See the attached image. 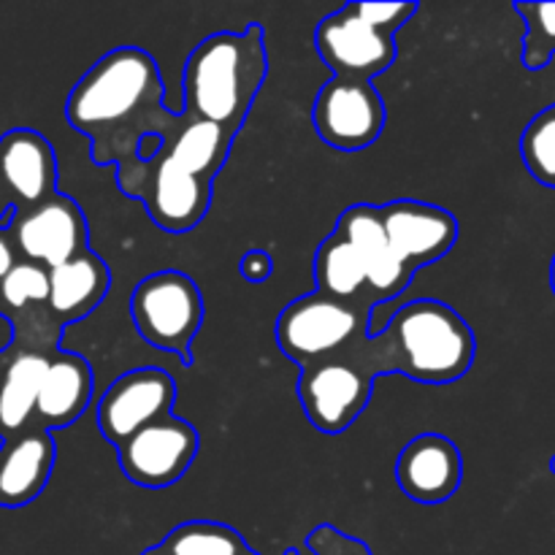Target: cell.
Instances as JSON below:
<instances>
[{
  "instance_id": "836d02e7",
  "label": "cell",
  "mask_w": 555,
  "mask_h": 555,
  "mask_svg": "<svg viewBox=\"0 0 555 555\" xmlns=\"http://www.w3.org/2000/svg\"><path fill=\"white\" fill-rule=\"evenodd\" d=\"M551 469L555 472V455H553V461H551Z\"/></svg>"
},
{
  "instance_id": "603a6c76",
  "label": "cell",
  "mask_w": 555,
  "mask_h": 555,
  "mask_svg": "<svg viewBox=\"0 0 555 555\" xmlns=\"http://www.w3.org/2000/svg\"><path fill=\"white\" fill-rule=\"evenodd\" d=\"M314 282L325 296L341 298V301H363L374 307L369 298L366 269H363L361 255L339 233H331L314 253Z\"/></svg>"
},
{
  "instance_id": "7402d4cb",
  "label": "cell",
  "mask_w": 555,
  "mask_h": 555,
  "mask_svg": "<svg viewBox=\"0 0 555 555\" xmlns=\"http://www.w3.org/2000/svg\"><path fill=\"white\" fill-rule=\"evenodd\" d=\"M233 139L236 135L228 133L220 125L206 122V119L193 117V114H184L182 130L177 135H171L166 144H160L157 152L171 157L179 168H184L193 177L215 182L217 173L225 166Z\"/></svg>"
},
{
  "instance_id": "83f0119b",
  "label": "cell",
  "mask_w": 555,
  "mask_h": 555,
  "mask_svg": "<svg viewBox=\"0 0 555 555\" xmlns=\"http://www.w3.org/2000/svg\"><path fill=\"white\" fill-rule=\"evenodd\" d=\"M274 271V263H271V255L263 253V249H249V253L242 255L238 260V274L249 282V285H263L266 280Z\"/></svg>"
},
{
  "instance_id": "cb8c5ba5",
  "label": "cell",
  "mask_w": 555,
  "mask_h": 555,
  "mask_svg": "<svg viewBox=\"0 0 555 555\" xmlns=\"http://www.w3.org/2000/svg\"><path fill=\"white\" fill-rule=\"evenodd\" d=\"M171 555H242L249 551L244 537L236 529L211 520L182 524L160 542Z\"/></svg>"
},
{
  "instance_id": "f546056e",
  "label": "cell",
  "mask_w": 555,
  "mask_h": 555,
  "mask_svg": "<svg viewBox=\"0 0 555 555\" xmlns=\"http://www.w3.org/2000/svg\"><path fill=\"white\" fill-rule=\"evenodd\" d=\"M14 220V206L9 204V198H5V193L0 190V228H9V222Z\"/></svg>"
},
{
  "instance_id": "8fae6325",
  "label": "cell",
  "mask_w": 555,
  "mask_h": 555,
  "mask_svg": "<svg viewBox=\"0 0 555 555\" xmlns=\"http://www.w3.org/2000/svg\"><path fill=\"white\" fill-rule=\"evenodd\" d=\"M119 469L133 486L168 488L184 477L198 455V431L182 417H163L117 448Z\"/></svg>"
},
{
  "instance_id": "9a60e30c",
  "label": "cell",
  "mask_w": 555,
  "mask_h": 555,
  "mask_svg": "<svg viewBox=\"0 0 555 555\" xmlns=\"http://www.w3.org/2000/svg\"><path fill=\"white\" fill-rule=\"evenodd\" d=\"M0 190L16 215L57 195V157L38 130L14 128L0 135Z\"/></svg>"
},
{
  "instance_id": "ba28073f",
  "label": "cell",
  "mask_w": 555,
  "mask_h": 555,
  "mask_svg": "<svg viewBox=\"0 0 555 555\" xmlns=\"http://www.w3.org/2000/svg\"><path fill=\"white\" fill-rule=\"evenodd\" d=\"M314 49L334 76L345 79L372 81L396 63V36L369 22L358 11V3L345 5L320 22Z\"/></svg>"
},
{
  "instance_id": "e0dca14e",
  "label": "cell",
  "mask_w": 555,
  "mask_h": 555,
  "mask_svg": "<svg viewBox=\"0 0 555 555\" xmlns=\"http://www.w3.org/2000/svg\"><path fill=\"white\" fill-rule=\"evenodd\" d=\"M396 480L404 496L417 504H442L459 493L464 480V459L453 439L442 434H421L399 455Z\"/></svg>"
},
{
  "instance_id": "8992f818",
  "label": "cell",
  "mask_w": 555,
  "mask_h": 555,
  "mask_svg": "<svg viewBox=\"0 0 555 555\" xmlns=\"http://www.w3.org/2000/svg\"><path fill=\"white\" fill-rule=\"evenodd\" d=\"M211 184L179 168L171 157L155 152L141 160L133 177L122 184L128 198H139L157 228L168 233H188L201 225L211 206Z\"/></svg>"
},
{
  "instance_id": "6da1fadb",
  "label": "cell",
  "mask_w": 555,
  "mask_h": 555,
  "mask_svg": "<svg viewBox=\"0 0 555 555\" xmlns=\"http://www.w3.org/2000/svg\"><path fill=\"white\" fill-rule=\"evenodd\" d=\"M70 128L92 141L98 166H117L122 188L141 166V144H166L184 125V114L163 106L160 65L139 47H122L98 60L65 103Z\"/></svg>"
},
{
  "instance_id": "7a4b0ae2",
  "label": "cell",
  "mask_w": 555,
  "mask_h": 555,
  "mask_svg": "<svg viewBox=\"0 0 555 555\" xmlns=\"http://www.w3.org/2000/svg\"><path fill=\"white\" fill-rule=\"evenodd\" d=\"M347 352L372 377L404 374L415 383L448 385L472 369L477 339L448 304L417 298L393 312L379 334H366Z\"/></svg>"
},
{
  "instance_id": "ffe728a7",
  "label": "cell",
  "mask_w": 555,
  "mask_h": 555,
  "mask_svg": "<svg viewBox=\"0 0 555 555\" xmlns=\"http://www.w3.org/2000/svg\"><path fill=\"white\" fill-rule=\"evenodd\" d=\"M92 369L76 352H54L43 377L41 396H38L33 426L38 428H65L79 421L92 399Z\"/></svg>"
},
{
  "instance_id": "7c38bea8",
  "label": "cell",
  "mask_w": 555,
  "mask_h": 555,
  "mask_svg": "<svg viewBox=\"0 0 555 555\" xmlns=\"http://www.w3.org/2000/svg\"><path fill=\"white\" fill-rule=\"evenodd\" d=\"M5 231L20 253V260H30L49 271L90 249L85 211L74 198L60 193L36 209L22 211V215L14 211V220Z\"/></svg>"
},
{
  "instance_id": "30bf717a",
  "label": "cell",
  "mask_w": 555,
  "mask_h": 555,
  "mask_svg": "<svg viewBox=\"0 0 555 555\" xmlns=\"http://www.w3.org/2000/svg\"><path fill=\"white\" fill-rule=\"evenodd\" d=\"M177 383L163 369H133L108 385L98 401V428L103 439L119 448L152 423L171 417Z\"/></svg>"
},
{
  "instance_id": "d6986e66",
  "label": "cell",
  "mask_w": 555,
  "mask_h": 555,
  "mask_svg": "<svg viewBox=\"0 0 555 555\" xmlns=\"http://www.w3.org/2000/svg\"><path fill=\"white\" fill-rule=\"evenodd\" d=\"M52 356L9 345L0 350V439L27 431Z\"/></svg>"
},
{
  "instance_id": "5bb4252c",
  "label": "cell",
  "mask_w": 555,
  "mask_h": 555,
  "mask_svg": "<svg viewBox=\"0 0 555 555\" xmlns=\"http://www.w3.org/2000/svg\"><path fill=\"white\" fill-rule=\"evenodd\" d=\"M334 233H339L345 242L352 244L366 269L369 298L374 307L393 301L410 287L415 271L401 263L399 255L390 249L388 233L383 225V211L372 204H356L341 211Z\"/></svg>"
},
{
  "instance_id": "2e32d148",
  "label": "cell",
  "mask_w": 555,
  "mask_h": 555,
  "mask_svg": "<svg viewBox=\"0 0 555 555\" xmlns=\"http://www.w3.org/2000/svg\"><path fill=\"white\" fill-rule=\"evenodd\" d=\"M390 249L412 271L442 260L459 242V220L448 209L423 201H390L379 206Z\"/></svg>"
},
{
  "instance_id": "484cf974",
  "label": "cell",
  "mask_w": 555,
  "mask_h": 555,
  "mask_svg": "<svg viewBox=\"0 0 555 555\" xmlns=\"http://www.w3.org/2000/svg\"><path fill=\"white\" fill-rule=\"evenodd\" d=\"M526 22L524 65L529 70L545 68L555 54V3H515Z\"/></svg>"
},
{
  "instance_id": "ac0fdd59",
  "label": "cell",
  "mask_w": 555,
  "mask_h": 555,
  "mask_svg": "<svg viewBox=\"0 0 555 555\" xmlns=\"http://www.w3.org/2000/svg\"><path fill=\"white\" fill-rule=\"evenodd\" d=\"M57 444L47 428L27 431L0 444V507L16 509L36 502L54 469Z\"/></svg>"
},
{
  "instance_id": "d6a6232c",
  "label": "cell",
  "mask_w": 555,
  "mask_h": 555,
  "mask_svg": "<svg viewBox=\"0 0 555 555\" xmlns=\"http://www.w3.org/2000/svg\"><path fill=\"white\" fill-rule=\"evenodd\" d=\"M242 555H258V553H255V551H244ZM285 555H298V551H287Z\"/></svg>"
},
{
  "instance_id": "44dd1931",
  "label": "cell",
  "mask_w": 555,
  "mask_h": 555,
  "mask_svg": "<svg viewBox=\"0 0 555 555\" xmlns=\"http://www.w3.org/2000/svg\"><path fill=\"white\" fill-rule=\"evenodd\" d=\"M112 287L106 263L92 249L49 271V307L63 325L95 312Z\"/></svg>"
},
{
  "instance_id": "5b68a950",
  "label": "cell",
  "mask_w": 555,
  "mask_h": 555,
  "mask_svg": "<svg viewBox=\"0 0 555 555\" xmlns=\"http://www.w3.org/2000/svg\"><path fill=\"white\" fill-rule=\"evenodd\" d=\"M130 318L141 339L171 352L184 366L193 363V341L204 325V298L182 271H157L135 285Z\"/></svg>"
},
{
  "instance_id": "4fadbf2b",
  "label": "cell",
  "mask_w": 555,
  "mask_h": 555,
  "mask_svg": "<svg viewBox=\"0 0 555 555\" xmlns=\"http://www.w3.org/2000/svg\"><path fill=\"white\" fill-rule=\"evenodd\" d=\"M0 314L11 323V345L54 356L65 325L49 307V269L20 260L0 285Z\"/></svg>"
},
{
  "instance_id": "4316f807",
  "label": "cell",
  "mask_w": 555,
  "mask_h": 555,
  "mask_svg": "<svg viewBox=\"0 0 555 555\" xmlns=\"http://www.w3.org/2000/svg\"><path fill=\"white\" fill-rule=\"evenodd\" d=\"M307 547L314 555H372V551L361 540L341 534L334 526H318L307 537Z\"/></svg>"
},
{
  "instance_id": "9c48e42d",
  "label": "cell",
  "mask_w": 555,
  "mask_h": 555,
  "mask_svg": "<svg viewBox=\"0 0 555 555\" xmlns=\"http://www.w3.org/2000/svg\"><path fill=\"white\" fill-rule=\"evenodd\" d=\"M312 122L320 139L334 150H366L385 128V103L372 81L334 76L314 98Z\"/></svg>"
},
{
  "instance_id": "52a82bcc",
  "label": "cell",
  "mask_w": 555,
  "mask_h": 555,
  "mask_svg": "<svg viewBox=\"0 0 555 555\" xmlns=\"http://www.w3.org/2000/svg\"><path fill=\"white\" fill-rule=\"evenodd\" d=\"M374 379L350 352L312 363L301 369L298 377V399L309 423L318 431L336 437L345 434L361 417L372 401Z\"/></svg>"
},
{
  "instance_id": "d4e9b609",
  "label": "cell",
  "mask_w": 555,
  "mask_h": 555,
  "mask_svg": "<svg viewBox=\"0 0 555 555\" xmlns=\"http://www.w3.org/2000/svg\"><path fill=\"white\" fill-rule=\"evenodd\" d=\"M520 155L531 177L545 188H555V103L542 108L524 130Z\"/></svg>"
},
{
  "instance_id": "4dcf8cb0",
  "label": "cell",
  "mask_w": 555,
  "mask_h": 555,
  "mask_svg": "<svg viewBox=\"0 0 555 555\" xmlns=\"http://www.w3.org/2000/svg\"><path fill=\"white\" fill-rule=\"evenodd\" d=\"M141 555H171V553H168L163 545H155V547H150V551H144Z\"/></svg>"
},
{
  "instance_id": "3957f363",
  "label": "cell",
  "mask_w": 555,
  "mask_h": 555,
  "mask_svg": "<svg viewBox=\"0 0 555 555\" xmlns=\"http://www.w3.org/2000/svg\"><path fill=\"white\" fill-rule=\"evenodd\" d=\"M269 76V54L260 25L244 33L204 38L184 65V114L215 122L236 135Z\"/></svg>"
},
{
  "instance_id": "1f68e13d",
  "label": "cell",
  "mask_w": 555,
  "mask_h": 555,
  "mask_svg": "<svg viewBox=\"0 0 555 555\" xmlns=\"http://www.w3.org/2000/svg\"><path fill=\"white\" fill-rule=\"evenodd\" d=\"M551 285H553V293H555V258H553V266H551Z\"/></svg>"
},
{
  "instance_id": "277c9868",
  "label": "cell",
  "mask_w": 555,
  "mask_h": 555,
  "mask_svg": "<svg viewBox=\"0 0 555 555\" xmlns=\"http://www.w3.org/2000/svg\"><path fill=\"white\" fill-rule=\"evenodd\" d=\"M372 309L363 301H341L314 291L287 304L276 320V345L293 363L307 369L372 334Z\"/></svg>"
},
{
  "instance_id": "f1b7e54d",
  "label": "cell",
  "mask_w": 555,
  "mask_h": 555,
  "mask_svg": "<svg viewBox=\"0 0 555 555\" xmlns=\"http://www.w3.org/2000/svg\"><path fill=\"white\" fill-rule=\"evenodd\" d=\"M16 263H20V253H16L9 231L0 228V285H3V280L11 274V269H14Z\"/></svg>"
}]
</instances>
